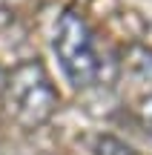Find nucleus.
<instances>
[{"label": "nucleus", "mask_w": 152, "mask_h": 155, "mask_svg": "<svg viewBox=\"0 0 152 155\" xmlns=\"http://www.w3.org/2000/svg\"><path fill=\"white\" fill-rule=\"evenodd\" d=\"M144 127H147V132L152 135V104H147V115H144Z\"/></svg>", "instance_id": "20e7f679"}, {"label": "nucleus", "mask_w": 152, "mask_h": 155, "mask_svg": "<svg viewBox=\"0 0 152 155\" xmlns=\"http://www.w3.org/2000/svg\"><path fill=\"white\" fill-rule=\"evenodd\" d=\"M52 49L57 55L63 75L69 78L75 89H86L98 81L101 75V58H98L95 35H92L89 23L83 15L66 9L55 23V35H52Z\"/></svg>", "instance_id": "f03ea898"}, {"label": "nucleus", "mask_w": 152, "mask_h": 155, "mask_svg": "<svg viewBox=\"0 0 152 155\" xmlns=\"http://www.w3.org/2000/svg\"><path fill=\"white\" fill-rule=\"evenodd\" d=\"M92 152H95V155H141L135 147H129L126 141L115 138V135H98Z\"/></svg>", "instance_id": "7ed1b4c3"}, {"label": "nucleus", "mask_w": 152, "mask_h": 155, "mask_svg": "<svg viewBox=\"0 0 152 155\" xmlns=\"http://www.w3.org/2000/svg\"><path fill=\"white\" fill-rule=\"evenodd\" d=\"M3 106L6 115L23 129H37L52 121V115L60 106V95L43 61L29 58L6 75Z\"/></svg>", "instance_id": "f257e3e1"}]
</instances>
